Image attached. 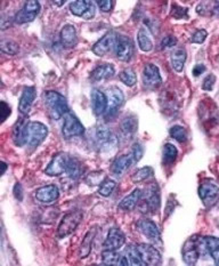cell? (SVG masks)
Masks as SVG:
<instances>
[{"mask_svg":"<svg viewBox=\"0 0 219 266\" xmlns=\"http://www.w3.org/2000/svg\"><path fill=\"white\" fill-rule=\"evenodd\" d=\"M91 143L94 144V147L97 151L111 152L118 146V137L108 127L99 126L92 130Z\"/></svg>","mask_w":219,"mask_h":266,"instance_id":"6da1fadb","label":"cell"},{"mask_svg":"<svg viewBox=\"0 0 219 266\" xmlns=\"http://www.w3.org/2000/svg\"><path fill=\"white\" fill-rule=\"evenodd\" d=\"M44 101L47 107L48 114L52 119L58 120L69 112L68 101L57 92L48 91L44 94Z\"/></svg>","mask_w":219,"mask_h":266,"instance_id":"7a4b0ae2","label":"cell"},{"mask_svg":"<svg viewBox=\"0 0 219 266\" xmlns=\"http://www.w3.org/2000/svg\"><path fill=\"white\" fill-rule=\"evenodd\" d=\"M161 204L160 190L157 183H153L148 189L142 192L141 200L138 202V209L144 214L158 212Z\"/></svg>","mask_w":219,"mask_h":266,"instance_id":"3957f363","label":"cell"},{"mask_svg":"<svg viewBox=\"0 0 219 266\" xmlns=\"http://www.w3.org/2000/svg\"><path fill=\"white\" fill-rule=\"evenodd\" d=\"M106 97H108V107H106L104 119L106 121H112L116 118L120 107L122 106L124 102V95L118 87H111L105 92Z\"/></svg>","mask_w":219,"mask_h":266,"instance_id":"277c9868","label":"cell"},{"mask_svg":"<svg viewBox=\"0 0 219 266\" xmlns=\"http://www.w3.org/2000/svg\"><path fill=\"white\" fill-rule=\"evenodd\" d=\"M206 249L203 237H192L185 242L183 247V259L187 265H195L201 255V250Z\"/></svg>","mask_w":219,"mask_h":266,"instance_id":"5b68a950","label":"cell"},{"mask_svg":"<svg viewBox=\"0 0 219 266\" xmlns=\"http://www.w3.org/2000/svg\"><path fill=\"white\" fill-rule=\"evenodd\" d=\"M48 135V128L43 123L29 121L25 128V142L30 147H37Z\"/></svg>","mask_w":219,"mask_h":266,"instance_id":"8992f818","label":"cell"},{"mask_svg":"<svg viewBox=\"0 0 219 266\" xmlns=\"http://www.w3.org/2000/svg\"><path fill=\"white\" fill-rule=\"evenodd\" d=\"M83 217V212L80 209L77 211H72L68 214H65L62 221L59 222V225L57 228V237L59 239L68 237L76 231L79 224L81 223Z\"/></svg>","mask_w":219,"mask_h":266,"instance_id":"52a82bcc","label":"cell"},{"mask_svg":"<svg viewBox=\"0 0 219 266\" xmlns=\"http://www.w3.org/2000/svg\"><path fill=\"white\" fill-rule=\"evenodd\" d=\"M142 82L145 90H157L162 83V78L159 68L152 63H147L143 69Z\"/></svg>","mask_w":219,"mask_h":266,"instance_id":"ba28073f","label":"cell"},{"mask_svg":"<svg viewBox=\"0 0 219 266\" xmlns=\"http://www.w3.org/2000/svg\"><path fill=\"white\" fill-rule=\"evenodd\" d=\"M85 132L86 129L80 123V120L77 118L76 114L69 111L68 113L64 115V124L62 128L63 136L65 138L81 136V135L85 134Z\"/></svg>","mask_w":219,"mask_h":266,"instance_id":"9c48e42d","label":"cell"},{"mask_svg":"<svg viewBox=\"0 0 219 266\" xmlns=\"http://www.w3.org/2000/svg\"><path fill=\"white\" fill-rule=\"evenodd\" d=\"M199 197L201 199L204 207L211 208L219 200V188L212 182H204L199 186Z\"/></svg>","mask_w":219,"mask_h":266,"instance_id":"30bf717a","label":"cell"},{"mask_svg":"<svg viewBox=\"0 0 219 266\" xmlns=\"http://www.w3.org/2000/svg\"><path fill=\"white\" fill-rule=\"evenodd\" d=\"M40 13V3L37 0H30L26 2L24 6L20 12L16 13L15 17H14V22L16 24H25V23H30L36 20Z\"/></svg>","mask_w":219,"mask_h":266,"instance_id":"8fae6325","label":"cell"},{"mask_svg":"<svg viewBox=\"0 0 219 266\" xmlns=\"http://www.w3.org/2000/svg\"><path fill=\"white\" fill-rule=\"evenodd\" d=\"M118 35L114 31H109L102 37L97 43L92 46V53L97 56H104L115 49L116 43H118Z\"/></svg>","mask_w":219,"mask_h":266,"instance_id":"7c38bea8","label":"cell"},{"mask_svg":"<svg viewBox=\"0 0 219 266\" xmlns=\"http://www.w3.org/2000/svg\"><path fill=\"white\" fill-rule=\"evenodd\" d=\"M137 228L142 232V234L147 238L148 240L152 241L153 244H162L161 239V232L159 227L157 226V224L151 221V219L143 218L141 221L137 222Z\"/></svg>","mask_w":219,"mask_h":266,"instance_id":"4fadbf2b","label":"cell"},{"mask_svg":"<svg viewBox=\"0 0 219 266\" xmlns=\"http://www.w3.org/2000/svg\"><path fill=\"white\" fill-rule=\"evenodd\" d=\"M69 155L65 152H58L53 157L52 161L49 162V165L46 167L45 172L48 176L56 177L64 174L67 171V166H68V160H69Z\"/></svg>","mask_w":219,"mask_h":266,"instance_id":"5bb4252c","label":"cell"},{"mask_svg":"<svg viewBox=\"0 0 219 266\" xmlns=\"http://www.w3.org/2000/svg\"><path fill=\"white\" fill-rule=\"evenodd\" d=\"M137 247H138L139 254H141V257L144 262V265H148V266L161 265L162 262L161 254L155 247H153L150 244H139Z\"/></svg>","mask_w":219,"mask_h":266,"instance_id":"9a60e30c","label":"cell"},{"mask_svg":"<svg viewBox=\"0 0 219 266\" xmlns=\"http://www.w3.org/2000/svg\"><path fill=\"white\" fill-rule=\"evenodd\" d=\"M70 11L76 16L83 17L85 20H91L95 16V4L87 0H78L70 4Z\"/></svg>","mask_w":219,"mask_h":266,"instance_id":"2e32d148","label":"cell"},{"mask_svg":"<svg viewBox=\"0 0 219 266\" xmlns=\"http://www.w3.org/2000/svg\"><path fill=\"white\" fill-rule=\"evenodd\" d=\"M116 57L122 62H129L134 55V43L127 36H119L115 47Z\"/></svg>","mask_w":219,"mask_h":266,"instance_id":"e0dca14e","label":"cell"},{"mask_svg":"<svg viewBox=\"0 0 219 266\" xmlns=\"http://www.w3.org/2000/svg\"><path fill=\"white\" fill-rule=\"evenodd\" d=\"M126 238L123 232L120 228L112 227L108 233V237L104 241V248L110 250H118L124 245Z\"/></svg>","mask_w":219,"mask_h":266,"instance_id":"ac0fdd59","label":"cell"},{"mask_svg":"<svg viewBox=\"0 0 219 266\" xmlns=\"http://www.w3.org/2000/svg\"><path fill=\"white\" fill-rule=\"evenodd\" d=\"M134 162H136L134 159L132 153L130 155H122L116 158L111 166L112 174L115 176H122L126 172L129 170V168L134 165Z\"/></svg>","mask_w":219,"mask_h":266,"instance_id":"d6986e66","label":"cell"},{"mask_svg":"<svg viewBox=\"0 0 219 266\" xmlns=\"http://www.w3.org/2000/svg\"><path fill=\"white\" fill-rule=\"evenodd\" d=\"M59 41L60 45L64 48L71 49L74 48L78 44V35L77 29L72 24H67L63 26V29L60 30L59 34Z\"/></svg>","mask_w":219,"mask_h":266,"instance_id":"ffe728a7","label":"cell"},{"mask_svg":"<svg viewBox=\"0 0 219 266\" xmlns=\"http://www.w3.org/2000/svg\"><path fill=\"white\" fill-rule=\"evenodd\" d=\"M37 96V91L35 87H25L22 92V95L20 97V102H18V111L22 114L26 115L31 110V106L34 104Z\"/></svg>","mask_w":219,"mask_h":266,"instance_id":"44dd1931","label":"cell"},{"mask_svg":"<svg viewBox=\"0 0 219 266\" xmlns=\"http://www.w3.org/2000/svg\"><path fill=\"white\" fill-rule=\"evenodd\" d=\"M108 107V97L104 92L92 90L91 92V109L96 116H101L105 113Z\"/></svg>","mask_w":219,"mask_h":266,"instance_id":"7402d4cb","label":"cell"},{"mask_svg":"<svg viewBox=\"0 0 219 266\" xmlns=\"http://www.w3.org/2000/svg\"><path fill=\"white\" fill-rule=\"evenodd\" d=\"M102 260L105 265H114V266H128L129 260L124 254L116 253V250L105 249L102 253Z\"/></svg>","mask_w":219,"mask_h":266,"instance_id":"603a6c76","label":"cell"},{"mask_svg":"<svg viewBox=\"0 0 219 266\" xmlns=\"http://www.w3.org/2000/svg\"><path fill=\"white\" fill-rule=\"evenodd\" d=\"M58 197H59L58 188L54 184L43 186V188L37 190L36 192L37 200H39L40 202H44V203L53 202L55 200H57Z\"/></svg>","mask_w":219,"mask_h":266,"instance_id":"cb8c5ba5","label":"cell"},{"mask_svg":"<svg viewBox=\"0 0 219 266\" xmlns=\"http://www.w3.org/2000/svg\"><path fill=\"white\" fill-rule=\"evenodd\" d=\"M114 73H115L114 65H112L110 63H103L94 69V71L91 72L90 80L91 81L105 80V79H110L113 77Z\"/></svg>","mask_w":219,"mask_h":266,"instance_id":"d4e9b609","label":"cell"},{"mask_svg":"<svg viewBox=\"0 0 219 266\" xmlns=\"http://www.w3.org/2000/svg\"><path fill=\"white\" fill-rule=\"evenodd\" d=\"M29 121L26 119H20L14 126L13 129V141L15 143L16 146H23L25 145V128Z\"/></svg>","mask_w":219,"mask_h":266,"instance_id":"484cf974","label":"cell"},{"mask_svg":"<svg viewBox=\"0 0 219 266\" xmlns=\"http://www.w3.org/2000/svg\"><path fill=\"white\" fill-rule=\"evenodd\" d=\"M120 129L124 136L132 138L138 129V119L135 115H128L121 121Z\"/></svg>","mask_w":219,"mask_h":266,"instance_id":"4316f807","label":"cell"},{"mask_svg":"<svg viewBox=\"0 0 219 266\" xmlns=\"http://www.w3.org/2000/svg\"><path fill=\"white\" fill-rule=\"evenodd\" d=\"M142 192L143 191L141 189H135L132 193L121 200V202L119 203V208L123 209V211H133L138 204L139 200H141Z\"/></svg>","mask_w":219,"mask_h":266,"instance_id":"83f0119b","label":"cell"},{"mask_svg":"<svg viewBox=\"0 0 219 266\" xmlns=\"http://www.w3.org/2000/svg\"><path fill=\"white\" fill-rule=\"evenodd\" d=\"M206 250L211 256L216 265L219 266V238L216 237H203Z\"/></svg>","mask_w":219,"mask_h":266,"instance_id":"f1b7e54d","label":"cell"},{"mask_svg":"<svg viewBox=\"0 0 219 266\" xmlns=\"http://www.w3.org/2000/svg\"><path fill=\"white\" fill-rule=\"evenodd\" d=\"M186 57H187V54H186L184 49L172 50L170 54V63H171V68L174 69V71L176 72L183 71L186 62Z\"/></svg>","mask_w":219,"mask_h":266,"instance_id":"f546056e","label":"cell"},{"mask_svg":"<svg viewBox=\"0 0 219 266\" xmlns=\"http://www.w3.org/2000/svg\"><path fill=\"white\" fill-rule=\"evenodd\" d=\"M124 255L127 256V258L129 260V265L133 266H143L144 262L141 257V254H139L138 247L136 245H128L126 247Z\"/></svg>","mask_w":219,"mask_h":266,"instance_id":"4dcf8cb0","label":"cell"},{"mask_svg":"<svg viewBox=\"0 0 219 266\" xmlns=\"http://www.w3.org/2000/svg\"><path fill=\"white\" fill-rule=\"evenodd\" d=\"M95 234H96V227L90 228V230L87 232V234L85 235V238H83L82 244H81V247H80V250H79L81 258H86L87 256L89 255L90 250H91L92 240H94Z\"/></svg>","mask_w":219,"mask_h":266,"instance_id":"1f68e13d","label":"cell"},{"mask_svg":"<svg viewBox=\"0 0 219 266\" xmlns=\"http://www.w3.org/2000/svg\"><path fill=\"white\" fill-rule=\"evenodd\" d=\"M137 40H138L139 48H141L143 52H145V53L151 52L153 48V43H152L150 35H148V31L146 29H144V27H141V29H139L138 35H137Z\"/></svg>","mask_w":219,"mask_h":266,"instance_id":"d6a6232c","label":"cell"},{"mask_svg":"<svg viewBox=\"0 0 219 266\" xmlns=\"http://www.w3.org/2000/svg\"><path fill=\"white\" fill-rule=\"evenodd\" d=\"M67 175L71 180H78L81 175V165L78 159L70 156L68 160V166H67Z\"/></svg>","mask_w":219,"mask_h":266,"instance_id":"836d02e7","label":"cell"},{"mask_svg":"<svg viewBox=\"0 0 219 266\" xmlns=\"http://www.w3.org/2000/svg\"><path fill=\"white\" fill-rule=\"evenodd\" d=\"M177 156H178V151H177V147L172 144H166L162 149V161L166 166L172 165L177 159Z\"/></svg>","mask_w":219,"mask_h":266,"instance_id":"e575fe53","label":"cell"},{"mask_svg":"<svg viewBox=\"0 0 219 266\" xmlns=\"http://www.w3.org/2000/svg\"><path fill=\"white\" fill-rule=\"evenodd\" d=\"M154 176V170L152 167H143L137 171H135L132 175V181L134 183H141L143 181H146L148 179H152Z\"/></svg>","mask_w":219,"mask_h":266,"instance_id":"d590c367","label":"cell"},{"mask_svg":"<svg viewBox=\"0 0 219 266\" xmlns=\"http://www.w3.org/2000/svg\"><path fill=\"white\" fill-rule=\"evenodd\" d=\"M119 79L121 82H123L124 85L128 87H133L136 85L137 82L136 73H135L134 70L132 69H124L123 71H121L119 73Z\"/></svg>","mask_w":219,"mask_h":266,"instance_id":"8d00e7d4","label":"cell"},{"mask_svg":"<svg viewBox=\"0 0 219 266\" xmlns=\"http://www.w3.org/2000/svg\"><path fill=\"white\" fill-rule=\"evenodd\" d=\"M169 134L172 138L179 143H185L187 141V130L181 127V126L176 125L174 127H171L169 129Z\"/></svg>","mask_w":219,"mask_h":266,"instance_id":"74e56055","label":"cell"},{"mask_svg":"<svg viewBox=\"0 0 219 266\" xmlns=\"http://www.w3.org/2000/svg\"><path fill=\"white\" fill-rule=\"evenodd\" d=\"M115 188H116V183L113 180L105 179L100 185L99 193L102 195V197L108 198V197H110L111 193L113 192Z\"/></svg>","mask_w":219,"mask_h":266,"instance_id":"f35d334b","label":"cell"},{"mask_svg":"<svg viewBox=\"0 0 219 266\" xmlns=\"http://www.w3.org/2000/svg\"><path fill=\"white\" fill-rule=\"evenodd\" d=\"M0 47H2V52L7 55H16L18 52H20V46L13 40H7V39L2 40Z\"/></svg>","mask_w":219,"mask_h":266,"instance_id":"ab89813d","label":"cell"},{"mask_svg":"<svg viewBox=\"0 0 219 266\" xmlns=\"http://www.w3.org/2000/svg\"><path fill=\"white\" fill-rule=\"evenodd\" d=\"M103 177H105V172L99 170V171H92L89 175L86 177V183L89 186H95V185H101L103 182Z\"/></svg>","mask_w":219,"mask_h":266,"instance_id":"60d3db41","label":"cell"},{"mask_svg":"<svg viewBox=\"0 0 219 266\" xmlns=\"http://www.w3.org/2000/svg\"><path fill=\"white\" fill-rule=\"evenodd\" d=\"M170 15L177 18V20H181V18H185V20H187L189 18V9L186 7L183 6H179V5H172L171 7V11H170Z\"/></svg>","mask_w":219,"mask_h":266,"instance_id":"b9f144b4","label":"cell"},{"mask_svg":"<svg viewBox=\"0 0 219 266\" xmlns=\"http://www.w3.org/2000/svg\"><path fill=\"white\" fill-rule=\"evenodd\" d=\"M12 113V109H11V106H9L6 102H2V103H0V121H2V123H5V121L7 120V118L9 115H11Z\"/></svg>","mask_w":219,"mask_h":266,"instance_id":"7bdbcfd3","label":"cell"},{"mask_svg":"<svg viewBox=\"0 0 219 266\" xmlns=\"http://www.w3.org/2000/svg\"><path fill=\"white\" fill-rule=\"evenodd\" d=\"M216 83V76L215 74H208V76L203 79L202 88L204 91H212L213 86Z\"/></svg>","mask_w":219,"mask_h":266,"instance_id":"ee69618b","label":"cell"},{"mask_svg":"<svg viewBox=\"0 0 219 266\" xmlns=\"http://www.w3.org/2000/svg\"><path fill=\"white\" fill-rule=\"evenodd\" d=\"M208 32L206 30H198L195 34L192 36V43L194 44H203L204 40L207 39Z\"/></svg>","mask_w":219,"mask_h":266,"instance_id":"f6af8a7d","label":"cell"},{"mask_svg":"<svg viewBox=\"0 0 219 266\" xmlns=\"http://www.w3.org/2000/svg\"><path fill=\"white\" fill-rule=\"evenodd\" d=\"M132 155H133L134 159L136 162L142 159L143 156H144V147H143L142 144H139V143L134 144V146L132 149Z\"/></svg>","mask_w":219,"mask_h":266,"instance_id":"bcb514c9","label":"cell"},{"mask_svg":"<svg viewBox=\"0 0 219 266\" xmlns=\"http://www.w3.org/2000/svg\"><path fill=\"white\" fill-rule=\"evenodd\" d=\"M177 45V38H175L174 36H167L161 41V49H167V48H171L174 46Z\"/></svg>","mask_w":219,"mask_h":266,"instance_id":"7dc6e473","label":"cell"},{"mask_svg":"<svg viewBox=\"0 0 219 266\" xmlns=\"http://www.w3.org/2000/svg\"><path fill=\"white\" fill-rule=\"evenodd\" d=\"M96 4L99 5L101 11L104 13H109L113 8V2H111V0H99V2H96Z\"/></svg>","mask_w":219,"mask_h":266,"instance_id":"c3c4849f","label":"cell"},{"mask_svg":"<svg viewBox=\"0 0 219 266\" xmlns=\"http://www.w3.org/2000/svg\"><path fill=\"white\" fill-rule=\"evenodd\" d=\"M13 193H14V197H15L17 200H20L22 201L23 200V189H22V185L21 183H16L14 185V190H13Z\"/></svg>","mask_w":219,"mask_h":266,"instance_id":"681fc988","label":"cell"},{"mask_svg":"<svg viewBox=\"0 0 219 266\" xmlns=\"http://www.w3.org/2000/svg\"><path fill=\"white\" fill-rule=\"evenodd\" d=\"M204 71H206V65H203V64H197V65H195V67H194L192 73H193L194 77H200Z\"/></svg>","mask_w":219,"mask_h":266,"instance_id":"f907efd6","label":"cell"},{"mask_svg":"<svg viewBox=\"0 0 219 266\" xmlns=\"http://www.w3.org/2000/svg\"><path fill=\"white\" fill-rule=\"evenodd\" d=\"M7 163L6 162H4V161H2V165H0V175H4L5 174V172H6V170H7Z\"/></svg>","mask_w":219,"mask_h":266,"instance_id":"816d5d0a","label":"cell"},{"mask_svg":"<svg viewBox=\"0 0 219 266\" xmlns=\"http://www.w3.org/2000/svg\"><path fill=\"white\" fill-rule=\"evenodd\" d=\"M212 13L216 14V15H219V2L215 3V6L212 8Z\"/></svg>","mask_w":219,"mask_h":266,"instance_id":"f5cc1de1","label":"cell"},{"mask_svg":"<svg viewBox=\"0 0 219 266\" xmlns=\"http://www.w3.org/2000/svg\"><path fill=\"white\" fill-rule=\"evenodd\" d=\"M53 4L57 5L58 7H60V6H62V5H64V4H65V2H53Z\"/></svg>","mask_w":219,"mask_h":266,"instance_id":"db71d44e","label":"cell"}]
</instances>
